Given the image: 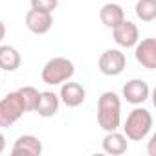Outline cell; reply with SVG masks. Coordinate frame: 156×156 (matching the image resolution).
Listing matches in <instances>:
<instances>
[{
    "label": "cell",
    "instance_id": "cell-17",
    "mask_svg": "<svg viewBox=\"0 0 156 156\" xmlns=\"http://www.w3.org/2000/svg\"><path fill=\"white\" fill-rule=\"evenodd\" d=\"M19 92V98L22 101V107H24V112H35V107H37V101H39V90L35 87H22L17 90Z\"/></svg>",
    "mask_w": 156,
    "mask_h": 156
},
{
    "label": "cell",
    "instance_id": "cell-11",
    "mask_svg": "<svg viewBox=\"0 0 156 156\" xmlns=\"http://www.w3.org/2000/svg\"><path fill=\"white\" fill-rule=\"evenodd\" d=\"M42 152V141L33 134H22L15 140V145L11 149V154L19 156H39Z\"/></svg>",
    "mask_w": 156,
    "mask_h": 156
},
{
    "label": "cell",
    "instance_id": "cell-15",
    "mask_svg": "<svg viewBox=\"0 0 156 156\" xmlns=\"http://www.w3.org/2000/svg\"><path fill=\"white\" fill-rule=\"evenodd\" d=\"M20 62H22V57L17 48L8 46V44H0V70L15 72V70H19Z\"/></svg>",
    "mask_w": 156,
    "mask_h": 156
},
{
    "label": "cell",
    "instance_id": "cell-9",
    "mask_svg": "<svg viewBox=\"0 0 156 156\" xmlns=\"http://www.w3.org/2000/svg\"><path fill=\"white\" fill-rule=\"evenodd\" d=\"M134 57L143 68L154 70L156 68V39L147 37L141 42L138 41L134 46Z\"/></svg>",
    "mask_w": 156,
    "mask_h": 156
},
{
    "label": "cell",
    "instance_id": "cell-7",
    "mask_svg": "<svg viewBox=\"0 0 156 156\" xmlns=\"http://www.w3.org/2000/svg\"><path fill=\"white\" fill-rule=\"evenodd\" d=\"M112 35H114L116 44L121 48H132L140 41V30L130 20H123L116 28H112Z\"/></svg>",
    "mask_w": 156,
    "mask_h": 156
},
{
    "label": "cell",
    "instance_id": "cell-19",
    "mask_svg": "<svg viewBox=\"0 0 156 156\" xmlns=\"http://www.w3.org/2000/svg\"><path fill=\"white\" fill-rule=\"evenodd\" d=\"M6 39V26H4V22L0 20V44H2V41Z\"/></svg>",
    "mask_w": 156,
    "mask_h": 156
},
{
    "label": "cell",
    "instance_id": "cell-5",
    "mask_svg": "<svg viewBox=\"0 0 156 156\" xmlns=\"http://www.w3.org/2000/svg\"><path fill=\"white\" fill-rule=\"evenodd\" d=\"M125 66H127V57L121 50H116V48L105 50L98 59L99 72L103 75H108V77H116V75L123 73Z\"/></svg>",
    "mask_w": 156,
    "mask_h": 156
},
{
    "label": "cell",
    "instance_id": "cell-2",
    "mask_svg": "<svg viewBox=\"0 0 156 156\" xmlns=\"http://www.w3.org/2000/svg\"><path fill=\"white\" fill-rule=\"evenodd\" d=\"M152 123H154L152 121V114L147 108H143V107H136L134 110H130V114L125 119L123 134L130 141H141L152 130Z\"/></svg>",
    "mask_w": 156,
    "mask_h": 156
},
{
    "label": "cell",
    "instance_id": "cell-10",
    "mask_svg": "<svg viewBox=\"0 0 156 156\" xmlns=\"http://www.w3.org/2000/svg\"><path fill=\"white\" fill-rule=\"evenodd\" d=\"M53 26V17L51 13L46 11H37V9H30L26 13V28L35 33V35H44L51 30Z\"/></svg>",
    "mask_w": 156,
    "mask_h": 156
},
{
    "label": "cell",
    "instance_id": "cell-12",
    "mask_svg": "<svg viewBox=\"0 0 156 156\" xmlns=\"http://www.w3.org/2000/svg\"><path fill=\"white\" fill-rule=\"evenodd\" d=\"M59 105H61V99L55 92H41L39 94V101H37V107H35V112L41 116V118H53L57 112H59Z\"/></svg>",
    "mask_w": 156,
    "mask_h": 156
},
{
    "label": "cell",
    "instance_id": "cell-16",
    "mask_svg": "<svg viewBox=\"0 0 156 156\" xmlns=\"http://www.w3.org/2000/svg\"><path fill=\"white\" fill-rule=\"evenodd\" d=\"M134 13L141 22H152L156 19V0H138Z\"/></svg>",
    "mask_w": 156,
    "mask_h": 156
},
{
    "label": "cell",
    "instance_id": "cell-13",
    "mask_svg": "<svg viewBox=\"0 0 156 156\" xmlns=\"http://www.w3.org/2000/svg\"><path fill=\"white\" fill-rule=\"evenodd\" d=\"M101 145H103V151H105L107 154H112V156L125 154L127 149H129L127 136H125L123 132H118V130H110V132H107V136L103 138Z\"/></svg>",
    "mask_w": 156,
    "mask_h": 156
},
{
    "label": "cell",
    "instance_id": "cell-6",
    "mask_svg": "<svg viewBox=\"0 0 156 156\" xmlns=\"http://www.w3.org/2000/svg\"><path fill=\"white\" fill-rule=\"evenodd\" d=\"M59 99L68 107V108H77L81 107L87 99V90L81 83H75V81H64L61 85L59 90Z\"/></svg>",
    "mask_w": 156,
    "mask_h": 156
},
{
    "label": "cell",
    "instance_id": "cell-14",
    "mask_svg": "<svg viewBox=\"0 0 156 156\" xmlns=\"http://www.w3.org/2000/svg\"><path fill=\"white\" fill-rule=\"evenodd\" d=\"M99 19H101V22L107 26V28H116L119 22H123L125 20V11H123V8L119 6V4H114V2H108V4H105L101 9H99Z\"/></svg>",
    "mask_w": 156,
    "mask_h": 156
},
{
    "label": "cell",
    "instance_id": "cell-8",
    "mask_svg": "<svg viewBox=\"0 0 156 156\" xmlns=\"http://www.w3.org/2000/svg\"><path fill=\"white\" fill-rule=\"evenodd\" d=\"M123 99L130 105H141L149 99V94H151V88L149 85L143 81V79H130L123 85Z\"/></svg>",
    "mask_w": 156,
    "mask_h": 156
},
{
    "label": "cell",
    "instance_id": "cell-18",
    "mask_svg": "<svg viewBox=\"0 0 156 156\" xmlns=\"http://www.w3.org/2000/svg\"><path fill=\"white\" fill-rule=\"evenodd\" d=\"M30 4H31V9L53 13V9H57L59 6V0H30Z\"/></svg>",
    "mask_w": 156,
    "mask_h": 156
},
{
    "label": "cell",
    "instance_id": "cell-20",
    "mask_svg": "<svg viewBox=\"0 0 156 156\" xmlns=\"http://www.w3.org/2000/svg\"><path fill=\"white\" fill-rule=\"evenodd\" d=\"M4 149H6V136L0 132V154L4 152Z\"/></svg>",
    "mask_w": 156,
    "mask_h": 156
},
{
    "label": "cell",
    "instance_id": "cell-4",
    "mask_svg": "<svg viewBox=\"0 0 156 156\" xmlns=\"http://www.w3.org/2000/svg\"><path fill=\"white\" fill-rule=\"evenodd\" d=\"M24 114V107L22 101L19 98V92H9L0 99V127L6 129L11 127L13 123H17Z\"/></svg>",
    "mask_w": 156,
    "mask_h": 156
},
{
    "label": "cell",
    "instance_id": "cell-3",
    "mask_svg": "<svg viewBox=\"0 0 156 156\" xmlns=\"http://www.w3.org/2000/svg\"><path fill=\"white\" fill-rule=\"evenodd\" d=\"M73 73H75V66L68 57H53L42 66L41 79H42V83H46L50 87H57V85H62L64 81L72 79Z\"/></svg>",
    "mask_w": 156,
    "mask_h": 156
},
{
    "label": "cell",
    "instance_id": "cell-1",
    "mask_svg": "<svg viewBox=\"0 0 156 156\" xmlns=\"http://www.w3.org/2000/svg\"><path fill=\"white\" fill-rule=\"evenodd\" d=\"M98 123L105 132L118 130L121 125V99L116 92L107 90L98 99Z\"/></svg>",
    "mask_w": 156,
    "mask_h": 156
}]
</instances>
